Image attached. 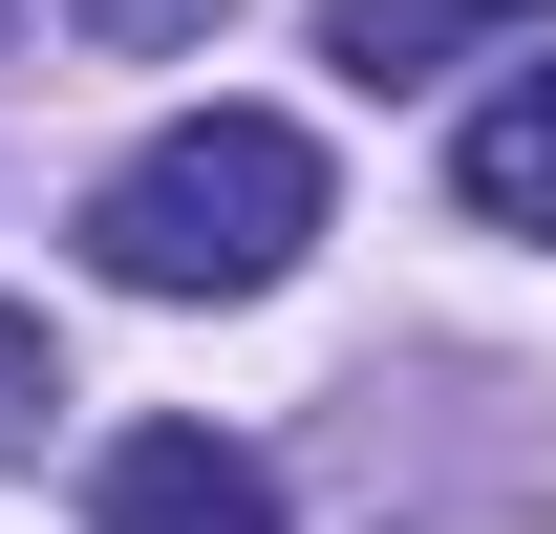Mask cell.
<instances>
[{
	"mask_svg": "<svg viewBox=\"0 0 556 534\" xmlns=\"http://www.w3.org/2000/svg\"><path fill=\"white\" fill-rule=\"evenodd\" d=\"M556 0H343L321 22V65L343 86H428V65H471V43H535Z\"/></svg>",
	"mask_w": 556,
	"mask_h": 534,
	"instance_id": "3957f363",
	"label": "cell"
},
{
	"mask_svg": "<svg viewBox=\"0 0 556 534\" xmlns=\"http://www.w3.org/2000/svg\"><path fill=\"white\" fill-rule=\"evenodd\" d=\"M43 22H65V43H108V65H150V43H214L236 0H43Z\"/></svg>",
	"mask_w": 556,
	"mask_h": 534,
	"instance_id": "5b68a950",
	"label": "cell"
},
{
	"mask_svg": "<svg viewBox=\"0 0 556 534\" xmlns=\"http://www.w3.org/2000/svg\"><path fill=\"white\" fill-rule=\"evenodd\" d=\"M86 534H278V470H257V449H214V428H108Z\"/></svg>",
	"mask_w": 556,
	"mask_h": 534,
	"instance_id": "7a4b0ae2",
	"label": "cell"
},
{
	"mask_svg": "<svg viewBox=\"0 0 556 534\" xmlns=\"http://www.w3.org/2000/svg\"><path fill=\"white\" fill-rule=\"evenodd\" d=\"M450 193L492 214V236H556V65H514L471 107V150H450Z\"/></svg>",
	"mask_w": 556,
	"mask_h": 534,
	"instance_id": "277c9868",
	"label": "cell"
},
{
	"mask_svg": "<svg viewBox=\"0 0 556 534\" xmlns=\"http://www.w3.org/2000/svg\"><path fill=\"white\" fill-rule=\"evenodd\" d=\"M43 406H65V342H43V321H22V300H0V470L43 449Z\"/></svg>",
	"mask_w": 556,
	"mask_h": 534,
	"instance_id": "8992f818",
	"label": "cell"
},
{
	"mask_svg": "<svg viewBox=\"0 0 556 534\" xmlns=\"http://www.w3.org/2000/svg\"><path fill=\"white\" fill-rule=\"evenodd\" d=\"M300 236H321V150L278 107H193L86 193V257L129 300H257V278H300Z\"/></svg>",
	"mask_w": 556,
	"mask_h": 534,
	"instance_id": "6da1fadb",
	"label": "cell"
}]
</instances>
